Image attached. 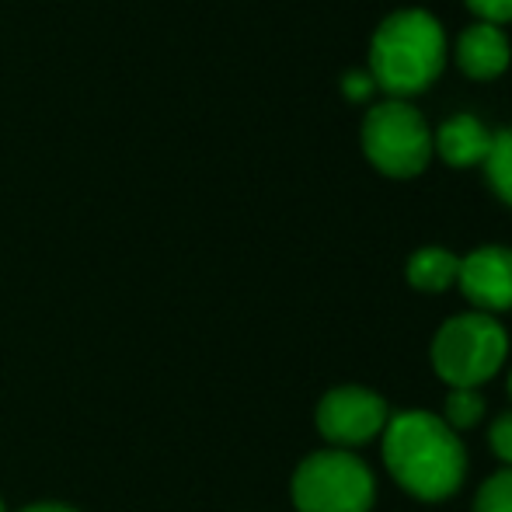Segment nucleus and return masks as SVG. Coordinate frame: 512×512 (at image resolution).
<instances>
[{
    "label": "nucleus",
    "mask_w": 512,
    "mask_h": 512,
    "mask_svg": "<svg viewBox=\"0 0 512 512\" xmlns=\"http://www.w3.org/2000/svg\"><path fill=\"white\" fill-rule=\"evenodd\" d=\"M384 464L398 488L422 502H443L464 485L460 436L429 411H398L384 429Z\"/></svg>",
    "instance_id": "obj_1"
},
{
    "label": "nucleus",
    "mask_w": 512,
    "mask_h": 512,
    "mask_svg": "<svg viewBox=\"0 0 512 512\" xmlns=\"http://www.w3.org/2000/svg\"><path fill=\"white\" fill-rule=\"evenodd\" d=\"M446 67V32L429 11L387 14L370 39V77L391 98H411L439 81Z\"/></svg>",
    "instance_id": "obj_2"
},
{
    "label": "nucleus",
    "mask_w": 512,
    "mask_h": 512,
    "mask_svg": "<svg viewBox=\"0 0 512 512\" xmlns=\"http://www.w3.org/2000/svg\"><path fill=\"white\" fill-rule=\"evenodd\" d=\"M509 356V335L492 314H457L432 338V366L450 387H474L495 377Z\"/></svg>",
    "instance_id": "obj_3"
},
{
    "label": "nucleus",
    "mask_w": 512,
    "mask_h": 512,
    "mask_svg": "<svg viewBox=\"0 0 512 512\" xmlns=\"http://www.w3.org/2000/svg\"><path fill=\"white\" fill-rule=\"evenodd\" d=\"M363 154L380 175L415 178L432 161V129L415 105L387 98L366 112Z\"/></svg>",
    "instance_id": "obj_4"
},
{
    "label": "nucleus",
    "mask_w": 512,
    "mask_h": 512,
    "mask_svg": "<svg viewBox=\"0 0 512 512\" xmlns=\"http://www.w3.org/2000/svg\"><path fill=\"white\" fill-rule=\"evenodd\" d=\"M373 499V471L349 450L310 453L293 474V506L300 512H370Z\"/></svg>",
    "instance_id": "obj_5"
},
{
    "label": "nucleus",
    "mask_w": 512,
    "mask_h": 512,
    "mask_svg": "<svg viewBox=\"0 0 512 512\" xmlns=\"http://www.w3.org/2000/svg\"><path fill=\"white\" fill-rule=\"evenodd\" d=\"M387 401L370 387H335L321 398L317 405V432L335 450H349V446H363L370 439L384 436L387 429Z\"/></svg>",
    "instance_id": "obj_6"
},
{
    "label": "nucleus",
    "mask_w": 512,
    "mask_h": 512,
    "mask_svg": "<svg viewBox=\"0 0 512 512\" xmlns=\"http://www.w3.org/2000/svg\"><path fill=\"white\" fill-rule=\"evenodd\" d=\"M457 286L478 314H502L512 310V248L485 244L460 258Z\"/></svg>",
    "instance_id": "obj_7"
},
{
    "label": "nucleus",
    "mask_w": 512,
    "mask_h": 512,
    "mask_svg": "<svg viewBox=\"0 0 512 512\" xmlns=\"http://www.w3.org/2000/svg\"><path fill=\"white\" fill-rule=\"evenodd\" d=\"M457 67L464 70L471 81H495L509 70L512 49L509 39L499 25H488V21H478V25L464 28L457 39Z\"/></svg>",
    "instance_id": "obj_8"
},
{
    "label": "nucleus",
    "mask_w": 512,
    "mask_h": 512,
    "mask_svg": "<svg viewBox=\"0 0 512 512\" xmlns=\"http://www.w3.org/2000/svg\"><path fill=\"white\" fill-rule=\"evenodd\" d=\"M492 150V129L474 115L460 112L446 119L432 136V154L443 157L450 168H478Z\"/></svg>",
    "instance_id": "obj_9"
},
{
    "label": "nucleus",
    "mask_w": 512,
    "mask_h": 512,
    "mask_svg": "<svg viewBox=\"0 0 512 512\" xmlns=\"http://www.w3.org/2000/svg\"><path fill=\"white\" fill-rule=\"evenodd\" d=\"M457 272H460V258L453 251L432 244V248H418L408 258L405 276L418 293H443L450 286H457Z\"/></svg>",
    "instance_id": "obj_10"
},
{
    "label": "nucleus",
    "mask_w": 512,
    "mask_h": 512,
    "mask_svg": "<svg viewBox=\"0 0 512 512\" xmlns=\"http://www.w3.org/2000/svg\"><path fill=\"white\" fill-rule=\"evenodd\" d=\"M481 168H485V178L495 196L506 206H512V129L492 133V150H488Z\"/></svg>",
    "instance_id": "obj_11"
},
{
    "label": "nucleus",
    "mask_w": 512,
    "mask_h": 512,
    "mask_svg": "<svg viewBox=\"0 0 512 512\" xmlns=\"http://www.w3.org/2000/svg\"><path fill=\"white\" fill-rule=\"evenodd\" d=\"M488 415L485 394L474 391V387H453L446 394V408H443V422L450 425L453 432H467L474 425H481Z\"/></svg>",
    "instance_id": "obj_12"
},
{
    "label": "nucleus",
    "mask_w": 512,
    "mask_h": 512,
    "mask_svg": "<svg viewBox=\"0 0 512 512\" xmlns=\"http://www.w3.org/2000/svg\"><path fill=\"white\" fill-rule=\"evenodd\" d=\"M474 512H512V467L492 474L474 495Z\"/></svg>",
    "instance_id": "obj_13"
},
{
    "label": "nucleus",
    "mask_w": 512,
    "mask_h": 512,
    "mask_svg": "<svg viewBox=\"0 0 512 512\" xmlns=\"http://www.w3.org/2000/svg\"><path fill=\"white\" fill-rule=\"evenodd\" d=\"M488 443H492L495 457H499L506 467H512V411L495 418L492 429H488Z\"/></svg>",
    "instance_id": "obj_14"
},
{
    "label": "nucleus",
    "mask_w": 512,
    "mask_h": 512,
    "mask_svg": "<svg viewBox=\"0 0 512 512\" xmlns=\"http://www.w3.org/2000/svg\"><path fill=\"white\" fill-rule=\"evenodd\" d=\"M342 95L349 98L352 105L370 102V98L377 95V84H373L370 70H349V74L342 77Z\"/></svg>",
    "instance_id": "obj_15"
},
{
    "label": "nucleus",
    "mask_w": 512,
    "mask_h": 512,
    "mask_svg": "<svg viewBox=\"0 0 512 512\" xmlns=\"http://www.w3.org/2000/svg\"><path fill=\"white\" fill-rule=\"evenodd\" d=\"M467 7L488 25L502 28V21H512V0H467Z\"/></svg>",
    "instance_id": "obj_16"
},
{
    "label": "nucleus",
    "mask_w": 512,
    "mask_h": 512,
    "mask_svg": "<svg viewBox=\"0 0 512 512\" xmlns=\"http://www.w3.org/2000/svg\"><path fill=\"white\" fill-rule=\"evenodd\" d=\"M21 512H74L70 506H56V502H42V506H28V509H21Z\"/></svg>",
    "instance_id": "obj_17"
},
{
    "label": "nucleus",
    "mask_w": 512,
    "mask_h": 512,
    "mask_svg": "<svg viewBox=\"0 0 512 512\" xmlns=\"http://www.w3.org/2000/svg\"><path fill=\"white\" fill-rule=\"evenodd\" d=\"M509 398H512V373H509Z\"/></svg>",
    "instance_id": "obj_18"
},
{
    "label": "nucleus",
    "mask_w": 512,
    "mask_h": 512,
    "mask_svg": "<svg viewBox=\"0 0 512 512\" xmlns=\"http://www.w3.org/2000/svg\"><path fill=\"white\" fill-rule=\"evenodd\" d=\"M0 512H4V502H0Z\"/></svg>",
    "instance_id": "obj_19"
}]
</instances>
